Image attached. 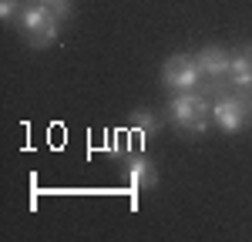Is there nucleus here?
I'll return each mask as SVG.
<instances>
[{"label": "nucleus", "mask_w": 252, "mask_h": 242, "mask_svg": "<svg viewBox=\"0 0 252 242\" xmlns=\"http://www.w3.org/2000/svg\"><path fill=\"white\" fill-rule=\"evenodd\" d=\"M229 84L235 91H246L252 94V47H239L232 54V67H229Z\"/></svg>", "instance_id": "6"}, {"label": "nucleus", "mask_w": 252, "mask_h": 242, "mask_svg": "<svg viewBox=\"0 0 252 242\" xmlns=\"http://www.w3.org/2000/svg\"><path fill=\"white\" fill-rule=\"evenodd\" d=\"M131 124H135L138 131H155V115L152 111H131Z\"/></svg>", "instance_id": "8"}, {"label": "nucleus", "mask_w": 252, "mask_h": 242, "mask_svg": "<svg viewBox=\"0 0 252 242\" xmlns=\"http://www.w3.org/2000/svg\"><path fill=\"white\" fill-rule=\"evenodd\" d=\"M128 182H131V188H155V182H158V172H155V165L145 158V155H135V158L128 161Z\"/></svg>", "instance_id": "7"}, {"label": "nucleus", "mask_w": 252, "mask_h": 242, "mask_svg": "<svg viewBox=\"0 0 252 242\" xmlns=\"http://www.w3.org/2000/svg\"><path fill=\"white\" fill-rule=\"evenodd\" d=\"M37 3H47V7H51V10H54L61 20L71 14V0H37Z\"/></svg>", "instance_id": "10"}, {"label": "nucleus", "mask_w": 252, "mask_h": 242, "mask_svg": "<svg viewBox=\"0 0 252 242\" xmlns=\"http://www.w3.org/2000/svg\"><path fill=\"white\" fill-rule=\"evenodd\" d=\"M168 118H172L175 128L202 135L212 124V101L198 88L195 91H175V98L168 101Z\"/></svg>", "instance_id": "1"}, {"label": "nucleus", "mask_w": 252, "mask_h": 242, "mask_svg": "<svg viewBox=\"0 0 252 242\" xmlns=\"http://www.w3.org/2000/svg\"><path fill=\"white\" fill-rule=\"evenodd\" d=\"M20 30H24V37L31 40L34 47H47V44H54L58 40V30H61V17L47 7V3H34V7H24V14H20Z\"/></svg>", "instance_id": "2"}, {"label": "nucleus", "mask_w": 252, "mask_h": 242, "mask_svg": "<svg viewBox=\"0 0 252 242\" xmlns=\"http://www.w3.org/2000/svg\"><path fill=\"white\" fill-rule=\"evenodd\" d=\"M212 121L225 131V135H235V131L249 128V124H252V98L246 94V91H239V94H225L222 101H215V104H212Z\"/></svg>", "instance_id": "3"}, {"label": "nucleus", "mask_w": 252, "mask_h": 242, "mask_svg": "<svg viewBox=\"0 0 252 242\" xmlns=\"http://www.w3.org/2000/svg\"><path fill=\"white\" fill-rule=\"evenodd\" d=\"M198 71H202V78H212V81H229V67H232V54L225 51V47H202L198 54Z\"/></svg>", "instance_id": "5"}, {"label": "nucleus", "mask_w": 252, "mask_h": 242, "mask_svg": "<svg viewBox=\"0 0 252 242\" xmlns=\"http://www.w3.org/2000/svg\"><path fill=\"white\" fill-rule=\"evenodd\" d=\"M161 81L172 88V91H195L202 84V71H198V60L192 54H175L165 60L161 67Z\"/></svg>", "instance_id": "4"}, {"label": "nucleus", "mask_w": 252, "mask_h": 242, "mask_svg": "<svg viewBox=\"0 0 252 242\" xmlns=\"http://www.w3.org/2000/svg\"><path fill=\"white\" fill-rule=\"evenodd\" d=\"M20 14H24V7H20V0H0V17L7 20H20Z\"/></svg>", "instance_id": "9"}]
</instances>
